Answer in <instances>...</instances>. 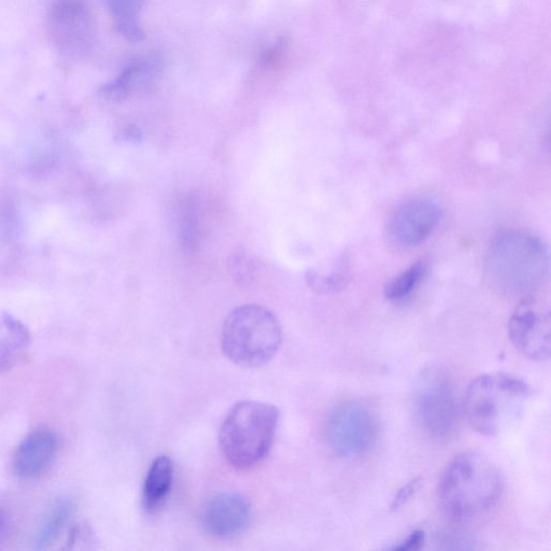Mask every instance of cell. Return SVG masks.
Segmentation results:
<instances>
[{
    "mask_svg": "<svg viewBox=\"0 0 551 551\" xmlns=\"http://www.w3.org/2000/svg\"><path fill=\"white\" fill-rule=\"evenodd\" d=\"M502 489L498 466L479 452L466 451L448 464L439 498L448 516L466 520L489 511L499 501Z\"/></svg>",
    "mask_w": 551,
    "mask_h": 551,
    "instance_id": "1",
    "label": "cell"
},
{
    "mask_svg": "<svg viewBox=\"0 0 551 551\" xmlns=\"http://www.w3.org/2000/svg\"><path fill=\"white\" fill-rule=\"evenodd\" d=\"M549 271V252L538 237L521 232L501 235L490 249L485 266L489 285L505 294H530L540 288Z\"/></svg>",
    "mask_w": 551,
    "mask_h": 551,
    "instance_id": "2",
    "label": "cell"
},
{
    "mask_svg": "<svg viewBox=\"0 0 551 551\" xmlns=\"http://www.w3.org/2000/svg\"><path fill=\"white\" fill-rule=\"evenodd\" d=\"M278 420V409L272 404L259 401L236 404L220 429V448L226 461L239 470L256 468L270 454Z\"/></svg>",
    "mask_w": 551,
    "mask_h": 551,
    "instance_id": "3",
    "label": "cell"
},
{
    "mask_svg": "<svg viewBox=\"0 0 551 551\" xmlns=\"http://www.w3.org/2000/svg\"><path fill=\"white\" fill-rule=\"evenodd\" d=\"M280 323L272 310L248 304L239 306L225 318L221 346L233 363L260 367L270 362L281 345Z\"/></svg>",
    "mask_w": 551,
    "mask_h": 551,
    "instance_id": "4",
    "label": "cell"
},
{
    "mask_svg": "<svg viewBox=\"0 0 551 551\" xmlns=\"http://www.w3.org/2000/svg\"><path fill=\"white\" fill-rule=\"evenodd\" d=\"M414 409L421 427L435 439H447L458 428L455 387L440 370H429L420 375L414 392Z\"/></svg>",
    "mask_w": 551,
    "mask_h": 551,
    "instance_id": "5",
    "label": "cell"
},
{
    "mask_svg": "<svg viewBox=\"0 0 551 551\" xmlns=\"http://www.w3.org/2000/svg\"><path fill=\"white\" fill-rule=\"evenodd\" d=\"M375 433L372 412L358 401H345L334 407L326 426L329 447L334 454L345 458L363 454L372 446Z\"/></svg>",
    "mask_w": 551,
    "mask_h": 551,
    "instance_id": "6",
    "label": "cell"
},
{
    "mask_svg": "<svg viewBox=\"0 0 551 551\" xmlns=\"http://www.w3.org/2000/svg\"><path fill=\"white\" fill-rule=\"evenodd\" d=\"M49 28L54 46L67 58H81L91 49L94 22L83 0H54Z\"/></svg>",
    "mask_w": 551,
    "mask_h": 551,
    "instance_id": "7",
    "label": "cell"
},
{
    "mask_svg": "<svg viewBox=\"0 0 551 551\" xmlns=\"http://www.w3.org/2000/svg\"><path fill=\"white\" fill-rule=\"evenodd\" d=\"M508 335L517 351L532 361H545L551 351V317L548 305L528 299L515 310Z\"/></svg>",
    "mask_w": 551,
    "mask_h": 551,
    "instance_id": "8",
    "label": "cell"
},
{
    "mask_svg": "<svg viewBox=\"0 0 551 551\" xmlns=\"http://www.w3.org/2000/svg\"><path fill=\"white\" fill-rule=\"evenodd\" d=\"M508 399L520 401L500 387L496 375H480L465 391L463 413L475 431L494 436L501 430Z\"/></svg>",
    "mask_w": 551,
    "mask_h": 551,
    "instance_id": "9",
    "label": "cell"
},
{
    "mask_svg": "<svg viewBox=\"0 0 551 551\" xmlns=\"http://www.w3.org/2000/svg\"><path fill=\"white\" fill-rule=\"evenodd\" d=\"M442 215L441 207L429 199L409 200L392 214L389 234L400 246L416 247L432 235Z\"/></svg>",
    "mask_w": 551,
    "mask_h": 551,
    "instance_id": "10",
    "label": "cell"
},
{
    "mask_svg": "<svg viewBox=\"0 0 551 551\" xmlns=\"http://www.w3.org/2000/svg\"><path fill=\"white\" fill-rule=\"evenodd\" d=\"M251 507L248 501L236 493H220L204 507L202 525L216 538H232L244 532L250 524Z\"/></svg>",
    "mask_w": 551,
    "mask_h": 551,
    "instance_id": "11",
    "label": "cell"
},
{
    "mask_svg": "<svg viewBox=\"0 0 551 551\" xmlns=\"http://www.w3.org/2000/svg\"><path fill=\"white\" fill-rule=\"evenodd\" d=\"M59 449V437L49 430H37L28 434L14 455V472L26 479L44 475L50 470Z\"/></svg>",
    "mask_w": 551,
    "mask_h": 551,
    "instance_id": "12",
    "label": "cell"
},
{
    "mask_svg": "<svg viewBox=\"0 0 551 551\" xmlns=\"http://www.w3.org/2000/svg\"><path fill=\"white\" fill-rule=\"evenodd\" d=\"M31 344L25 324L8 313H0V374L14 369Z\"/></svg>",
    "mask_w": 551,
    "mask_h": 551,
    "instance_id": "13",
    "label": "cell"
},
{
    "mask_svg": "<svg viewBox=\"0 0 551 551\" xmlns=\"http://www.w3.org/2000/svg\"><path fill=\"white\" fill-rule=\"evenodd\" d=\"M174 463L171 458L155 459L148 471L143 489V505L148 513H154L166 501L174 484Z\"/></svg>",
    "mask_w": 551,
    "mask_h": 551,
    "instance_id": "14",
    "label": "cell"
},
{
    "mask_svg": "<svg viewBox=\"0 0 551 551\" xmlns=\"http://www.w3.org/2000/svg\"><path fill=\"white\" fill-rule=\"evenodd\" d=\"M153 79V67L147 63L127 67L115 80L105 84L98 92L103 101L121 103L132 94L143 91Z\"/></svg>",
    "mask_w": 551,
    "mask_h": 551,
    "instance_id": "15",
    "label": "cell"
},
{
    "mask_svg": "<svg viewBox=\"0 0 551 551\" xmlns=\"http://www.w3.org/2000/svg\"><path fill=\"white\" fill-rule=\"evenodd\" d=\"M76 510L77 505L74 499L62 497L56 500L37 533L35 548L46 549L58 541L72 521Z\"/></svg>",
    "mask_w": 551,
    "mask_h": 551,
    "instance_id": "16",
    "label": "cell"
},
{
    "mask_svg": "<svg viewBox=\"0 0 551 551\" xmlns=\"http://www.w3.org/2000/svg\"><path fill=\"white\" fill-rule=\"evenodd\" d=\"M427 274L425 263L418 262L395 277L385 287L384 293L389 301H403L411 295Z\"/></svg>",
    "mask_w": 551,
    "mask_h": 551,
    "instance_id": "17",
    "label": "cell"
},
{
    "mask_svg": "<svg viewBox=\"0 0 551 551\" xmlns=\"http://www.w3.org/2000/svg\"><path fill=\"white\" fill-rule=\"evenodd\" d=\"M180 217V238L182 245L190 250L199 246L200 222L195 205L190 202L182 207Z\"/></svg>",
    "mask_w": 551,
    "mask_h": 551,
    "instance_id": "18",
    "label": "cell"
},
{
    "mask_svg": "<svg viewBox=\"0 0 551 551\" xmlns=\"http://www.w3.org/2000/svg\"><path fill=\"white\" fill-rule=\"evenodd\" d=\"M230 273L236 285H251L258 276V264L246 253H236L229 262Z\"/></svg>",
    "mask_w": 551,
    "mask_h": 551,
    "instance_id": "19",
    "label": "cell"
},
{
    "mask_svg": "<svg viewBox=\"0 0 551 551\" xmlns=\"http://www.w3.org/2000/svg\"><path fill=\"white\" fill-rule=\"evenodd\" d=\"M306 282L310 289L320 294H332L342 291L346 286V278L342 274L322 275L309 271Z\"/></svg>",
    "mask_w": 551,
    "mask_h": 551,
    "instance_id": "20",
    "label": "cell"
},
{
    "mask_svg": "<svg viewBox=\"0 0 551 551\" xmlns=\"http://www.w3.org/2000/svg\"><path fill=\"white\" fill-rule=\"evenodd\" d=\"M109 10L115 23L138 21V14L143 9V0H107Z\"/></svg>",
    "mask_w": 551,
    "mask_h": 551,
    "instance_id": "21",
    "label": "cell"
},
{
    "mask_svg": "<svg viewBox=\"0 0 551 551\" xmlns=\"http://www.w3.org/2000/svg\"><path fill=\"white\" fill-rule=\"evenodd\" d=\"M93 541V533L87 524H78L70 530L64 549L74 550L88 548Z\"/></svg>",
    "mask_w": 551,
    "mask_h": 551,
    "instance_id": "22",
    "label": "cell"
},
{
    "mask_svg": "<svg viewBox=\"0 0 551 551\" xmlns=\"http://www.w3.org/2000/svg\"><path fill=\"white\" fill-rule=\"evenodd\" d=\"M422 483V478L417 477L412 480H409V482L404 485L399 492L397 493V496L392 501L391 504V510L392 511H398L401 507H403L409 500L412 499L414 494L418 491Z\"/></svg>",
    "mask_w": 551,
    "mask_h": 551,
    "instance_id": "23",
    "label": "cell"
},
{
    "mask_svg": "<svg viewBox=\"0 0 551 551\" xmlns=\"http://www.w3.org/2000/svg\"><path fill=\"white\" fill-rule=\"evenodd\" d=\"M117 32L125 39L132 42L145 40L146 34L138 21H129L116 24Z\"/></svg>",
    "mask_w": 551,
    "mask_h": 551,
    "instance_id": "24",
    "label": "cell"
},
{
    "mask_svg": "<svg viewBox=\"0 0 551 551\" xmlns=\"http://www.w3.org/2000/svg\"><path fill=\"white\" fill-rule=\"evenodd\" d=\"M426 543V533L422 530H416L409 534L408 538L400 543L398 546H394L392 550L407 551V550H419Z\"/></svg>",
    "mask_w": 551,
    "mask_h": 551,
    "instance_id": "25",
    "label": "cell"
},
{
    "mask_svg": "<svg viewBox=\"0 0 551 551\" xmlns=\"http://www.w3.org/2000/svg\"><path fill=\"white\" fill-rule=\"evenodd\" d=\"M12 533L11 519L7 512L0 508V546L5 544Z\"/></svg>",
    "mask_w": 551,
    "mask_h": 551,
    "instance_id": "26",
    "label": "cell"
},
{
    "mask_svg": "<svg viewBox=\"0 0 551 551\" xmlns=\"http://www.w3.org/2000/svg\"><path fill=\"white\" fill-rule=\"evenodd\" d=\"M120 141H126V143H140L143 140V135L139 131L138 127L132 125L126 127L118 136Z\"/></svg>",
    "mask_w": 551,
    "mask_h": 551,
    "instance_id": "27",
    "label": "cell"
}]
</instances>
